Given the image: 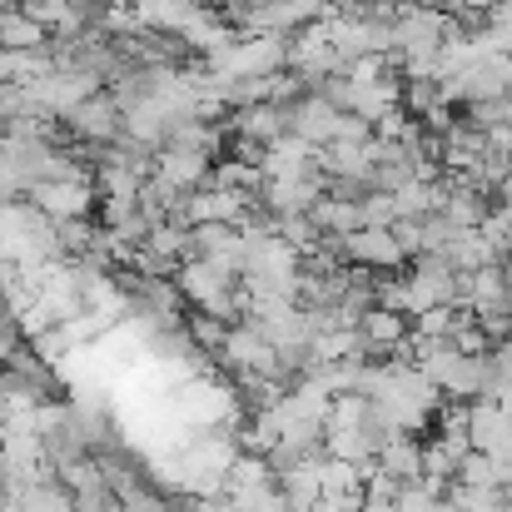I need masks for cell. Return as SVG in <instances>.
I'll return each mask as SVG.
<instances>
[{
  "label": "cell",
  "instance_id": "52a82bcc",
  "mask_svg": "<svg viewBox=\"0 0 512 512\" xmlns=\"http://www.w3.org/2000/svg\"><path fill=\"white\" fill-rule=\"evenodd\" d=\"M503 493H508V508H512V468H508V478H503Z\"/></svg>",
  "mask_w": 512,
  "mask_h": 512
},
{
  "label": "cell",
  "instance_id": "3957f363",
  "mask_svg": "<svg viewBox=\"0 0 512 512\" xmlns=\"http://www.w3.org/2000/svg\"><path fill=\"white\" fill-rule=\"evenodd\" d=\"M343 254H348V264H358V269H398V264L408 259L393 229H358V234L343 239Z\"/></svg>",
  "mask_w": 512,
  "mask_h": 512
},
{
  "label": "cell",
  "instance_id": "277c9868",
  "mask_svg": "<svg viewBox=\"0 0 512 512\" xmlns=\"http://www.w3.org/2000/svg\"><path fill=\"white\" fill-rule=\"evenodd\" d=\"M373 473L388 478L393 488H413V483H423V448H418V438H413V433L388 438V448L373 458Z\"/></svg>",
  "mask_w": 512,
  "mask_h": 512
},
{
  "label": "cell",
  "instance_id": "8992f818",
  "mask_svg": "<svg viewBox=\"0 0 512 512\" xmlns=\"http://www.w3.org/2000/svg\"><path fill=\"white\" fill-rule=\"evenodd\" d=\"M493 403H503V413H508V418H512V388H508V393H498Z\"/></svg>",
  "mask_w": 512,
  "mask_h": 512
},
{
  "label": "cell",
  "instance_id": "7a4b0ae2",
  "mask_svg": "<svg viewBox=\"0 0 512 512\" xmlns=\"http://www.w3.org/2000/svg\"><path fill=\"white\" fill-rule=\"evenodd\" d=\"M468 443H473V453L493 458V463L508 473L512 468V418L503 413V403L478 398V403L468 408Z\"/></svg>",
  "mask_w": 512,
  "mask_h": 512
},
{
  "label": "cell",
  "instance_id": "5b68a950",
  "mask_svg": "<svg viewBox=\"0 0 512 512\" xmlns=\"http://www.w3.org/2000/svg\"><path fill=\"white\" fill-rule=\"evenodd\" d=\"M398 512H453L443 488H428V483H413L398 493Z\"/></svg>",
  "mask_w": 512,
  "mask_h": 512
},
{
  "label": "cell",
  "instance_id": "6da1fadb",
  "mask_svg": "<svg viewBox=\"0 0 512 512\" xmlns=\"http://www.w3.org/2000/svg\"><path fill=\"white\" fill-rule=\"evenodd\" d=\"M453 304H458V274L438 254H423L413 264V274L403 279V314L408 319H423V314L453 309Z\"/></svg>",
  "mask_w": 512,
  "mask_h": 512
}]
</instances>
